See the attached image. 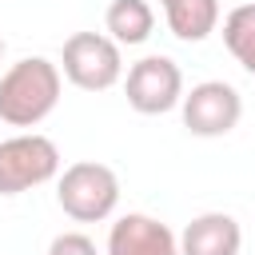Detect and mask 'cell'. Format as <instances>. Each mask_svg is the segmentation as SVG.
I'll use <instances>...</instances> for the list:
<instances>
[{
    "label": "cell",
    "instance_id": "5b68a950",
    "mask_svg": "<svg viewBox=\"0 0 255 255\" xmlns=\"http://www.w3.org/2000/svg\"><path fill=\"white\" fill-rule=\"evenodd\" d=\"M124 96L139 116H163L183 104V72L171 56H143L128 68Z\"/></svg>",
    "mask_w": 255,
    "mask_h": 255
},
{
    "label": "cell",
    "instance_id": "4fadbf2b",
    "mask_svg": "<svg viewBox=\"0 0 255 255\" xmlns=\"http://www.w3.org/2000/svg\"><path fill=\"white\" fill-rule=\"evenodd\" d=\"M0 60H4V36H0Z\"/></svg>",
    "mask_w": 255,
    "mask_h": 255
},
{
    "label": "cell",
    "instance_id": "30bf717a",
    "mask_svg": "<svg viewBox=\"0 0 255 255\" xmlns=\"http://www.w3.org/2000/svg\"><path fill=\"white\" fill-rule=\"evenodd\" d=\"M155 28V12L147 0H112L104 12V32L120 44V48H135L151 36Z\"/></svg>",
    "mask_w": 255,
    "mask_h": 255
},
{
    "label": "cell",
    "instance_id": "9c48e42d",
    "mask_svg": "<svg viewBox=\"0 0 255 255\" xmlns=\"http://www.w3.org/2000/svg\"><path fill=\"white\" fill-rule=\"evenodd\" d=\"M163 20L175 40L199 44L219 28V0H159Z\"/></svg>",
    "mask_w": 255,
    "mask_h": 255
},
{
    "label": "cell",
    "instance_id": "7c38bea8",
    "mask_svg": "<svg viewBox=\"0 0 255 255\" xmlns=\"http://www.w3.org/2000/svg\"><path fill=\"white\" fill-rule=\"evenodd\" d=\"M48 255H100V251H96V243L84 231H60L48 243Z\"/></svg>",
    "mask_w": 255,
    "mask_h": 255
},
{
    "label": "cell",
    "instance_id": "52a82bcc",
    "mask_svg": "<svg viewBox=\"0 0 255 255\" xmlns=\"http://www.w3.org/2000/svg\"><path fill=\"white\" fill-rule=\"evenodd\" d=\"M108 255H179V239L167 223L143 211H128L108 231Z\"/></svg>",
    "mask_w": 255,
    "mask_h": 255
},
{
    "label": "cell",
    "instance_id": "277c9868",
    "mask_svg": "<svg viewBox=\"0 0 255 255\" xmlns=\"http://www.w3.org/2000/svg\"><path fill=\"white\" fill-rule=\"evenodd\" d=\"M60 179V147L40 131H20L0 139V195H24Z\"/></svg>",
    "mask_w": 255,
    "mask_h": 255
},
{
    "label": "cell",
    "instance_id": "3957f363",
    "mask_svg": "<svg viewBox=\"0 0 255 255\" xmlns=\"http://www.w3.org/2000/svg\"><path fill=\"white\" fill-rule=\"evenodd\" d=\"M60 72L80 92H108L124 80V52L104 32H72L60 52Z\"/></svg>",
    "mask_w": 255,
    "mask_h": 255
},
{
    "label": "cell",
    "instance_id": "6da1fadb",
    "mask_svg": "<svg viewBox=\"0 0 255 255\" xmlns=\"http://www.w3.org/2000/svg\"><path fill=\"white\" fill-rule=\"evenodd\" d=\"M64 72L44 56H24L0 76V120L8 128H36L60 104Z\"/></svg>",
    "mask_w": 255,
    "mask_h": 255
},
{
    "label": "cell",
    "instance_id": "8992f818",
    "mask_svg": "<svg viewBox=\"0 0 255 255\" xmlns=\"http://www.w3.org/2000/svg\"><path fill=\"white\" fill-rule=\"evenodd\" d=\"M183 128L199 139H219L227 131H235L239 116H243V96L227 84V80H203L191 92H183Z\"/></svg>",
    "mask_w": 255,
    "mask_h": 255
},
{
    "label": "cell",
    "instance_id": "ba28073f",
    "mask_svg": "<svg viewBox=\"0 0 255 255\" xmlns=\"http://www.w3.org/2000/svg\"><path fill=\"white\" fill-rule=\"evenodd\" d=\"M239 247L243 227L227 211H203L179 235V255H239Z\"/></svg>",
    "mask_w": 255,
    "mask_h": 255
},
{
    "label": "cell",
    "instance_id": "7a4b0ae2",
    "mask_svg": "<svg viewBox=\"0 0 255 255\" xmlns=\"http://www.w3.org/2000/svg\"><path fill=\"white\" fill-rule=\"evenodd\" d=\"M56 203L76 223H104L120 203V175L96 159L68 163L56 179Z\"/></svg>",
    "mask_w": 255,
    "mask_h": 255
},
{
    "label": "cell",
    "instance_id": "8fae6325",
    "mask_svg": "<svg viewBox=\"0 0 255 255\" xmlns=\"http://www.w3.org/2000/svg\"><path fill=\"white\" fill-rule=\"evenodd\" d=\"M223 44L235 64L255 76V4H239L223 16Z\"/></svg>",
    "mask_w": 255,
    "mask_h": 255
}]
</instances>
